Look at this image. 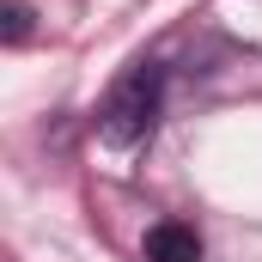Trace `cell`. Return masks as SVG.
Returning a JSON list of instances; mask_svg holds the SVG:
<instances>
[{"label":"cell","mask_w":262,"mask_h":262,"mask_svg":"<svg viewBox=\"0 0 262 262\" xmlns=\"http://www.w3.org/2000/svg\"><path fill=\"white\" fill-rule=\"evenodd\" d=\"M159 92H165V73L152 61H134L116 85H110V98H104V116H98V134L110 140V146H140L152 122H159Z\"/></svg>","instance_id":"6da1fadb"},{"label":"cell","mask_w":262,"mask_h":262,"mask_svg":"<svg viewBox=\"0 0 262 262\" xmlns=\"http://www.w3.org/2000/svg\"><path fill=\"white\" fill-rule=\"evenodd\" d=\"M146 262H201V238L177 220H159L146 232Z\"/></svg>","instance_id":"7a4b0ae2"},{"label":"cell","mask_w":262,"mask_h":262,"mask_svg":"<svg viewBox=\"0 0 262 262\" xmlns=\"http://www.w3.org/2000/svg\"><path fill=\"white\" fill-rule=\"evenodd\" d=\"M25 37H31V6L6 0V43H25Z\"/></svg>","instance_id":"3957f363"}]
</instances>
